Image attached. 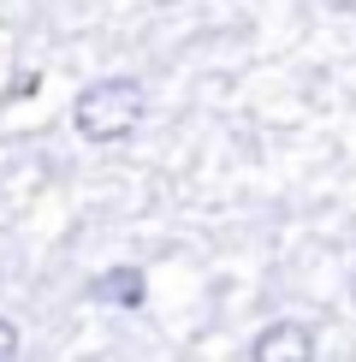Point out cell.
<instances>
[{"instance_id":"6da1fadb","label":"cell","mask_w":356,"mask_h":362,"mask_svg":"<svg viewBox=\"0 0 356 362\" xmlns=\"http://www.w3.org/2000/svg\"><path fill=\"white\" fill-rule=\"evenodd\" d=\"M148 113V89L137 78H95L71 101V125L83 143H125Z\"/></svg>"},{"instance_id":"7a4b0ae2","label":"cell","mask_w":356,"mask_h":362,"mask_svg":"<svg viewBox=\"0 0 356 362\" xmlns=\"http://www.w3.org/2000/svg\"><path fill=\"white\" fill-rule=\"evenodd\" d=\"M249 362H315V333L303 321H273L256 333Z\"/></svg>"},{"instance_id":"3957f363","label":"cell","mask_w":356,"mask_h":362,"mask_svg":"<svg viewBox=\"0 0 356 362\" xmlns=\"http://www.w3.org/2000/svg\"><path fill=\"white\" fill-rule=\"evenodd\" d=\"M89 297H95V303H113V309H143L148 279L137 274V267H107V274L89 285Z\"/></svg>"},{"instance_id":"277c9868","label":"cell","mask_w":356,"mask_h":362,"mask_svg":"<svg viewBox=\"0 0 356 362\" xmlns=\"http://www.w3.org/2000/svg\"><path fill=\"white\" fill-rule=\"evenodd\" d=\"M18 351H24L18 327H12V321H0V362H18Z\"/></svg>"}]
</instances>
